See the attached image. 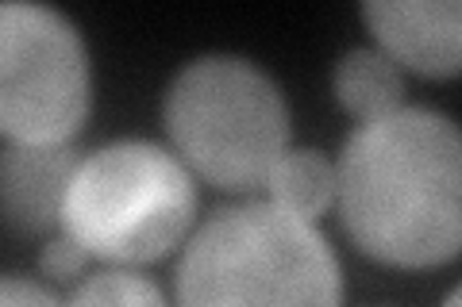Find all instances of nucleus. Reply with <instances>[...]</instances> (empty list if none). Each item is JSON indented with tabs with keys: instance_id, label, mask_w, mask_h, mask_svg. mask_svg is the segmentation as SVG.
I'll list each match as a JSON object with an SVG mask.
<instances>
[{
	"instance_id": "obj_1",
	"label": "nucleus",
	"mask_w": 462,
	"mask_h": 307,
	"mask_svg": "<svg viewBox=\"0 0 462 307\" xmlns=\"http://www.w3.org/2000/svg\"><path fill=\"white\" fill-rule=\"evenodd\" d=\"M336 212L363 257L389 269H439L462 250V135L447 112L401 104L346 131Z\"/></svg>"
},
{
	"instance_id": "obj_2",
	"label": "nucleus",
	"mask_w": 462,
	"mask_h": 307,
	"mask_svg": "<svg viewBox=\"0 0 462 307\" xmlns=\"http://www.w3.org/2000/svg\"><path fill=\"white\" fill-rule=\"evenodd\" d=\"M346 281L320 223L270 203L231 200L197 219L173 261V307H343Z\"/></svg>"
},
{
	"instance_id": "obj_3",
	"label": "nucleus",
	"mask_w": 462,
	"mask_h": 307,
	"mask_svg": "<svg viewBox=\"0 0 462 307\" xmlns=\"http://www.w3.org/2000/svg\"><path fill=\"white\" fill-rule=\"evenodd\" d=\"M162 131L197 181L247 200L263 196L273 162L293 146V108L263 62L205 50L166 81Z\"/></svg>"
},
{
	"instance_id": "obj_4",
	"label": "nucleus",
	"mask_w": 462,
	"mask_h": 307,
	"mask_svg": "<svg viewBox=\"0 0 462 307\" xmlns=\"http://www.w3.org/2000/svg\"><path fill=\"white\" fill-rule=\"evenodd\" d=\"M200 215V181L158 139L81 150L62 196V235L100 266L147 269L178 254Z\"/></svg>"
},
{
	"instance_id": "obj_5",
	"label": "nucleus",
	"mask_w": 462,
	"mask_h": 307,
	"mask_svg": "<svg viewBox=\"0 0 462 307\" xmlns=\"http://www.w3.org/2000/svg\"><path fill=\"white\" fill-rule=\"evenodd\" d=\"M93 108L81 27L39 0H0V139L78 142Z\"/></svg>"
},
{
	"instance_id": "obj_6",
	"label": "nucleus",
	"mask_w": 462,
	"mask_h": 307,
	"mask_svg": "<svg viewBox=\"0 0 462 307\" xmlns=\"http://www.w3.org/2000/svg\"><path fill=\"white\" fill-rule=\"evenodd\" d=\"M358 20L385 58L416 77L447 81L462 66L458 0H366Z\"/></svg>"
},
{
	"instance_id": "obj_7",
	"label": "nucleus",
	"mask_w": 462,
	"mask_h": 307,
	"mask_svg": "<svg viewBox=\"0 0 462 307\" xmlns=\"http://www.w3.org/2000/svg\"><path fill=\"white\" fill-rule=\"evenodd\" d=\"M78 158V142L0 146V223L23 239L58 235L62 230V196Z\"/></svg>"
},
{
	"instance_id": "obj_8",
	"label": "nucleus",
	"mask_w": 462,
	"mask_h": 307,
	"mask_svg": "<svg viewBox=\"0 0 462 307\" xmlns=\"http://www.w3.org/2000/svg\"><path fill=\"white\" fill-rule=\"evenodd\" d=\"M331 96L355 123L378 120L385 112L409 104V73L385 58L374 42L351 47L331 66Z\"/></svg>"
},
{
	"instance_id": "obj_9",
	"label": "nucleus",
	"mask_w": 462,
	"mask_h": 307,
	"mask_svg": "<svg viewBox=\"0 0 462 307\" xmlns=\"http://www.w3.org/2000/svg\"><path fill=\"white\" fill-rule=\"evenodd\" d=\"M263 196L300 219L320 223L336 212V158L320 146H289L273 162Z\"/></svg>"
},
{
	"instance_id": "obj_10",
	"label": "nucleus",
	"mask_w": 462,
	"mask_h": 307,
	"mask_svg": "<svg viewBox=\"0 0 462 307\" xmlns=\"http://www.w3.org/2000/svg\"><path fill=\"white\" fill-rule=\"evenodd\" d=\"M66 307H173L166 288L147 269L132 266H100L78 276Z\"/></svg>"
},
{
	"instance_id": "obj_11",
	"label": "nucleus",
	"mask_w": 462,
	"mask_h": 307,
	"mask_svg": "<svg viewBox=\"0 0 462 307\" xmlns=\"http://www.w3.org/2000/svg\"><path fill=\"white\" fill-rule=\"evenodd\" d=\"M89 269H93V257L85 254V246H78L69 235H62V230L42 242V250H39V273L47 276V281L74 284L78 276H85Z\"/></svg>"
},
{
	"instance_id": "obj_12",
	"label": "nucleus",
	"mask_w": 462,
	"mask_h": 307,
	"mask_svg": "<svg viewBox=\"0 0 462 307\" xmlns=\"http://www.w3.org/2000/svg\"><path fill=\"white\" fill-rule=\"evenodd\" d=\"M0 307H66V303L35 276L0 273Z\"/></svg>"
},
{
	"instance_id": "obj_13",
	"label": "nucleus",
	"mask_w": 462,
	"mask_h": 307,
	"mask_svg": "<svg viewBox=\"0 0 462 307\" xmlns=\"http://www.w3.org/2000/svg\"><path fill=\"white\" fill-rule=\"evenodd\" d=\"M439 307H462V292H458V284L447 288V296H443V303H439Z\"/></svg>"
}]
</instances>
